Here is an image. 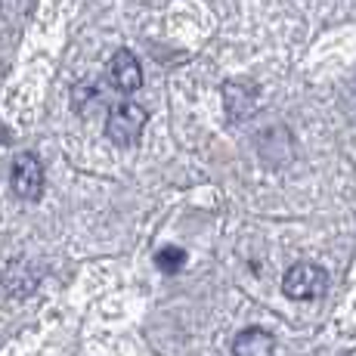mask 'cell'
I'll list each match as a JSON object with an SVG mask.
<instances>
[{
    "label": "cell",
    "instance_id": "1",
    "mask_svg": "<svg viewBox=\"0 0 356 356\" xmlns=\"http://www.w3.org/2000/svg\"><path fill=\"white\" fill-rule=\"evenodd\" d=\"M143 127H146V108L136 106V102H121L108 112L106 121V136L115 146H134L140 140Z\"/></svg>",
    "mask_w": 356,
    "mask_h": 356
},
{
    "label": "cell",
    "instance_id": "2",
    "mask_svg": "<svg viewBox=\"0 0 356 356\" xmlns=\"http://www.w3.org/2000/svg\"><path fill=\"white\" fill-rule=\"evenodd\" d=\"M325 289H328V276L316 264H294L282 276V291L291 300H313L319 294H325Z\"/></svg>",
    "mask_w": 356,
    "mask_h": 356
},
{
    "label": "cell",
    "instance_id": "3",
    "mask_svg": "<svg viewBox=\"0 0 356 356\" xmlns=\"http://www.w3.org/2000/svg\"><path fill=\"white\" fill-rule=\"evenodd\" d=\"M10 183H13V193L25 202H34L44 193V168L34 155H19L13 161V174H10Z\"/></svg>",
    "mask_w": 356,
    "mask_h": 356
},
{
    "label": "cell",
    "instance_id": "4",
    "mask_svg": "<svg viewBox=\"0 0 356 356\" xmlns=\"http://www.w3.org/2000/svg\"><path fill=\"white\" fill-rule=\"evenodd\" d=\"M108 84L115 87L118 93H136L143 84V68L136 63V56L130 50H118L108 63Z\"/></svg>",
    "mask_w": 356,
    "mask_h": 356
},
{
    "label": "cell",
    "instance_id": "5",
    "mask_svg": "<svg viewBox=\"0 0 356 356\" xmlns=\"http://www.w3.org/2000/svg\"><path fill=\"white\" fill-rule=\"evenodd\" d=\"M273 334L264 328H245L232 344V356H273Z\"/></svg>",
    "mask_w": 356,
    "mask_h": 356
},
{
    "label": "cell",
    "instance_id": "6",
    "mask_svg": "<svg viewBox=\"0 0 356 356\" xmlns=\"http://www.w3.org/2000/svg\"><path fill=\"white\" fill-rule=\"evenodd\" d=\"M155 264H159V270L164 273H177V270H183V264H186V251L183 248H161L159 254H155Z\"/></svg>",
    "mask_w": 356,
    "mask_h": 356
}]
</instances>
